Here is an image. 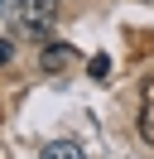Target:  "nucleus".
<instances>
[{
  "label": "nucleus",
  "mask_w": 154,
  "mask_h": 159,
  "mask_svg": "<svg viewBox=\"0 0 154 159\" xmlns=\"http://www.w3.org/2000/svg\"><path fill=\"white\" fill-rule=\"evenodd\" d=\"M10 10L19 15V29L29 39H43L48 24L58 20V0H10Z\"/></svg>",
  "instance_id": "f257e3e1"
},
{
  "label": "nucleus",
  "mask_w": 154,
  "mask_h": 159,
  "mask_svg": "<svg viewBox=\"0 0 154 159\" xmlns=\"http://www.w3.org/2000/svg\"><path fill=\"white\" fill-rule=\"evenodd\" d=\"M72 63H77V53L67 43H43V53H38V68L43 72H67Z\"/></svg>",
  "instance_id": "f03ea898"
},
{
  "label": "nucleus",
  "mask_w": 154,
  "mask_h": 159,
  "mask_svg": "<svg viewBox=\"0 0 154 159\" xmlns=\"http://www.w3.org/2000/svg\"><path fill=\"white\" fill-rule=\"evenodd\" d=\"M140 135H144V145H154V72L144 77V106H140Z\"/></svg>",
  "instance_id": "7ed1b4c3"
},
{
  "label": "nucleus",
  "mask_w": 154,
  "mask_h": 159,
  "mask_svg": "<svg viewBox=\"0 0 154 159\" xmlns=\"http://www.w3.org/2000/svg\"><path fill=\"white\" fill-rule=\"evenodd\" d=\"M43 159H82V149L67 145V140H58V145H48V149H43Z\"/></svg>",
  "instance_id": "20e7f679"
},
{
  "label": "nucleus",
  "mask_w": 154,
  "mask_h": 159,
  "mask_svg": "<svg viewBox=\"0 0 154 159\" xmlns=\"http://www.w3.org/2000/svg\"><path fill=\"white\" fill-rule=\"evenodd\" d=\"M92 77H111V58H106V53H96V58H92Z\"/></svg>",
  "instance_id": "39448f33"
},
{
  "label": "nucleus",
  "mask_w": 154,
  "mask_h": 159,
  "mask_svg": "<svg viewBox=\"0 0 154 159\" xmlns=\"http://www.w3.org/2000/svg\"><path fill=\"white\" fill-rule=\"evenodd\" d=\"M0 63H10V43H0Z\"/></svg>",
  "instance_id": "423d86ee"
},
{
  "label": "nucleus",
  "mask_w": 154,
  "mask_h": 159,
  "mask_svg": "<svg viewBox=\"0 0 154 159\" xmlns=\"http://www.w3.org/2000/svg\"><path fill=\"white\" fill-rule=\"evenodd\" d=\"M0 5H5V0H0Z\"/></svg>",
  "instance_id": "0eeeda50"
}]
</instances>
